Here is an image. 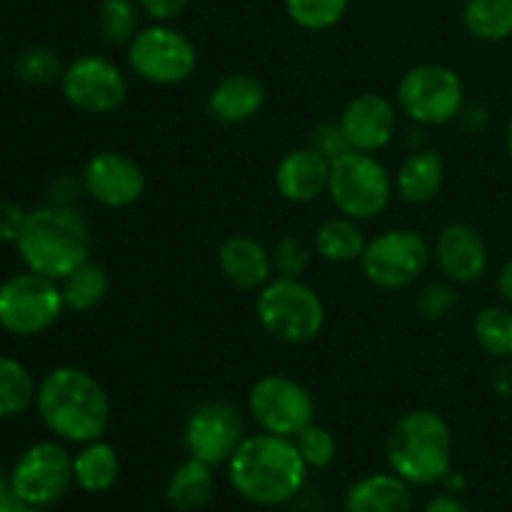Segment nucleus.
Instances as JSON below:
<instances>
[{
    "label": "nucleus",
    "mask_w": 512,
    "mask_h": 512,
    "mask_svg": "<svg viewBox=\"0 0 512 512\" xmlns=\"http://www.w3.org/2000/svg\"><path fill=\"white\" fill-rule=\"evenodd\" d=\"M35 410L50 435L73 445L100 440L110 423V400L88 370L60 365L38 383Z\"/></svg>",
    "instance_id": "obj_1"
},
{
    "label": "nucleus",
    "mask_w": 512,
    "mask_h": 512,
    "mask_svg": "<svg viewBox=\"0 0 512 512\" xmlns=\"http://www.w3.org/2000/svg\"><path fill=\"white\" fill-rule=\"evenodd\" d=\"M308 465L293 438L263 433L248 435L228 463V480L250 505L278 508L303 490Z\"/></svg>",
    "instance_id": "obj_2"
},
{
    "label": "nucleus",
    "mask_w": 512,
    "mask_h": 512,
    "mask_svg": "<svg viewBox=\"0 0 512 512\" xmlns=\"http://www.w3.org/2000/svg\"><path fill=\"white\" fill-rule=\"evenodd\" d=\"M25 268L63 280L90 255V228L75 205L48 203L33 208L15 243Z\"/></svg>",
    "instance_id": "obj_3"
},
{
    "label": "nucleus",
    "mask_w": 512,
    "mask_h": 512,
    "mask_svg": "<svg viewBox=\"0 0 512 512\" xmlns=\"http://www.w3.org/2000/svg\"><path fill=\"white\" fill-rule=\"evenodd\" d=\"M385 458L390 470L408 485L430 488L443 483L453 470V433L448 420L430 408L405 413L390 428Z\"/></svg>",
    "instance_id": "obj_4"
},
{
    "label": "nucleus",
    "mask_w": 512,
    "mask_h": 512,
    "mask_svg": "<svg viewBox=\"0 0 512 512\" xmlns=\"http://www.w3.org/2000/svg\"><path fill=\"white\" fill-rule=\"evenodd\" d=\"M255 315L270 338L285 345L310 343L325 325L320 295L300 278H273L260 288Z\"/></svg>",
    "instance_id": "obj_5"
},
{
    "label": "nucleus",
    "mask_w": 512,
    "mask_h": 512,
    "mask_svg": "<svg viewBox=\"0 0 512 512\" xmlns=\"http://www.w3.org/2000/svg\"><path fill=\"white\" fill-rule=\"evenodd\" d=\"M393 190L395 180L373 153L348 150L330 163L328 195L345 218H378L390 205Z\"/></svg>",
    "instance_id": "obj_6"
},
{
    "label": "nucleus",
    "mask_w": 512,
    "mask_h": 512,
    "mask_svg": "<svg viewBox=\"0 0 512 512\" xmlns=\"http://www.w3.org/2000/svg\"><path fill=\"white\" fill-rule=\"evenodd\" d=\"M65 303L58 280L25 268L0 283V328L15 338H30L53 328Z\"/></svg>",
    "instance_id": "obj_7"
},
{
    "label": "nucleus",
    "mask_w": 512,
    "mask_h": 512,
    "mask_svg": "<svg viewBox=\"0 0 512 512\" xmlns=\"http://www.w3.org/2000/svg\"><path fill=\"white\" fill-rule=\"evenodd\" d=\"M430 258H433V248L418 230L395 228L365 243L360 270L375 288L403 290L425 273Z\"/></svg>",
    "instance_id": "obj_8"
},
{
    "label": "nucleus",
    "mask_w": 512,
    "mask_h": 512,
    "mask_svg": "<svg viewBox=\"0 0 512 512\" xmlns=\"http://www.w3.org/2000/svg\"><path fill=\"white\" fill-rule=\"evenodd\" d=\"M398 105L420 125L453 123L465 105L463 80L448 65H413L398 83Z\"/></svg>",
    "instance_id": "obj_9"
},
{
    "label": "nucleus",
    "mask_w": 512,
    "mask_h": 512,
    "mask_svg": "<svg viewBox=\"0 0 512 512\" xmlns=\"http://www.w3.org/2000/svg\"><path fill=\"white\" fill-rule=\"evenodd\" d=\"M128 63L140 80L153 85H180L195 73L198 50L193 40L168 23L140 28L128 45Z\"/></svg>",
    "instance_id": "obj_10"
},
{
    "label": "nucleus",
    "mask_w": 512,
    "mask_h": 512,
    "mask_svg": "<svg viewBox=\"0 0 512 512\" xmlns=\"http://www.w3.org/2000/svg\"><path fill=\"white\" fill-rule=\"evenodd\" d=\"M8 478L13 493L30 508H50L75 485L73 455L55 440H40L18 455Z\"/></svg>",
    "instance_id": "obj_11"
},
{
    "label": "nucleus",
    "mask_w": 512,
    "mask_h": 512,
    "mask_svg": "<svg viewBox=\"0 0 512 512\" xmlns=\"http://www.w3.org/2000/svg\"><path fill=\"white\" fill-rule=\"evenodd\" d=\"M248 413L263 433L295 438L315 418L310 390L288 375H265L250 388Z\"/></svg>",
    "instance_id": "obj_12"
},
{
    "label": "nucleus",
    "mask_w": 512,
    "mask_h": 512,
    "mask_svg": "<svg viewBox=\"0 0 512 512\" xmlns=\"http://www.w3.org/2000/svg\"><path fill=\"white\" fill-rule=\"evenodd\" d=\"M245 438L243 415L225 400H205L190 410L185 420V450L190 458L203 460L210 468L228 465Z\"/></svg>",
    "instance_id": "obj_13"
},
{
    "label": "nucleus",
    "mask_w": 512,
    "mask_h": 512,
    "mask_svg": "<svg viewBox=\"0 0 512 512\" xmlns=\"http://www.w3.org/2000/svg\"><path fill=\"white\" fill-rule=\"evenodd\" d=\"M65 100L90 115H110L128 98V80L113 60L103 55H80L60 78Z\"/></svg>",
    "instance_id": "obj_14"
},
{
    "label": "nucleus",
    "mask_w": 512,
    "mask_h": 512,
    "mask_svg": "<svg viewBox=\"0 0 512 512\" xmlns=\"http://www.w3.org/2000/svg\"><path fill=\"white\" fill-rule=\"evenodd\" d=\"M83 188L105 208H128L145 193V173L140 163L118 150H100L85 163Z\"/></svg>",
    "instance_id": "obj_15"
},
{
    "label": "nucleus",
    "mask_w": 512,
    "mask_h": 512,
    "mask_svg": "<svg viewBox=\"0 0 512 512\" xmlns=\"http://www.w3.org/2000/svg\"><path fill=\"white\" fill-rule=\"evenodd\" d=\"M345 138H348L350 150L360 153H378L388 148L390 140L398 130V113L395 105L385 95L363 93L355 95L343 108L338 118Z\"/></svg>",
    "instance_id": "obj_16"
},
{
    "label": "nucleus",
    "mask_w": 512,
    "mask_h": 512,
    "mask_svg": "<svg viewBox=\"0 0 512 512\" xmlns=\"http://www.w3.org/2000/svg\"><path fill=\"white\" fill-rule=\"evenodd\" d=\"M440 273L455 285H473L488 273L490 255L483 235L468 223H450L433 245Z\"/></svg>",
    "instance_id": "obj_17"
},
{
    "label": "nucleus",
    "mask_w": 512,
    "mask_h": 512,
    "mask_svg": "<svg viewBox=\"0 0 512 512\" xmlns=\"http://www.w3.org/2000/svg\"><path fill=\"white\" fill-rule=\"evenodd\" d=\"M328 180L330 160L313 148L290 150L275 168V188L295 205H308L328 193Z\"/></svg>",
    "instance_id": "obj_18"
},
{
    "label": "nucleus",
    "mask_w": 512,
    "mask_h": 512,
    "mask_svg": "<svg viewBox=\"0 0 512 512\" xmlns=\"http://www.w3.org/2000/svg\"><path fill=\"white\" fill-rule=\"evenodd\" d=\"M218 268L238 290H260L273 280V255L253 235H228L218 245Z\"/></svg>",
    "instance_id": "obj_19"
},
{
    "label": "nucleus",
    "mask_w": 512,
    "mask_h": 512,
    "mask_svg": "<svg viewBox=\"0 0 512 512\" xmlns=\"http://www.w3.org/2000/svg\"><path fill=\"white\" fill-rule=\"evenodd\" d=\"M265 85L253 73H228L210 88L208 93V113L218 123L238 125L250 120L263 110Z\"/></svg>",
    "instance_id": "obj_20"
},
{
    "label": "nucleus",
    "mask_w": 512,
    "mask_h": 512,
    "mask_svg": "<svg viewBox=\"0 0 512 512\" xmlns=\"http://www.w3.org/2000/svg\"><path fill=\"white\" fill-rule=\"evenodd\" d=\"M410 488L393 470L365 475L345 493V512H413Z\"/></svg>",
    "instance_id": "obj_21"
},
{
    "label": "nucleus",
    "mask_w": 512,
    "mask_h": 512,
    "mask_svg": "<svg viewBox=\"0 0 512 512\" xmlns=\"http://www.w3.org/2000/svg\"><path fill=\"white\" fill-rule=\"evenodd\" d=\"M445 183V163L435 150H415L400 163L395 190L410 205H425L438 198Z\"/></svg>",
    "instance_id": "obj_22"
},
{
    "label": "nucleus",
    "mask_w": 512,
    "mask_h": 512,
    "mask_svg": "<svg viewBox=\"0 0 512 512\" xmlns=\"http://www.w3.org/2000/svg\"><path fill=\"white\" fill-rule=\"evenodd\" d=\"M215 468L203 460L188 458L170 473L165 498L180 512H195L210 503L215 493Z\"/></svg>",
    "instance_id": "obj_23"
},
{
    "label": "nucleus",
    "mask_w": 512,
    "mask_h": 512,
    "mask_svg": "<svg viewBox=\"0 0 512 512\" xmlns=\"http://www.w3.org/2000/svg\"><path fill=\"white\" fill-rule=\"evenodd\" d=\"M120 475V458L118 450L103 440H93L80 448L78 455H73V480L85 493H108Z\"/></svg>",
    "instance_id": "obj_24"
},
{
    "label": "nucleus",
    "mask_w": 512,
    "mask_h": 512,
    "mask_svg": "<svg viewBox=\"0 0 512 512\" xmlns=\"http://www.w3.org/2000/svg\"><path fill=\"white\" fill-rule=\"evenodd\" d=\"M315 250L328 263H353L360 260L365 250V238L358 228V220L345 218H328L315 230Z\"/></svg>",
    "instance_id": "obj_25"
},
{
    "label": "nucleus",
    "mask_w": 512,
    "mask_h": 512,
    "mask_svg": "<svg viewBox=\"0 0 512 512\" xmlns=\"http://www.w3.org/2000/svg\"><path fill=\"white\" fill-rule=\"evenodd\" d=\"M108 290V270L98 263H90V260H85L73 273L65 275L63 285H60L65 310H70V313H90L103 303Z\"/></svg>",
    "instance_id": "obj_26"
},
{
    "label": "nucleus",
    "mask_w": 512,
    "mask_h": 512,
    "mask_svg": "<svg viewBox=\"0 0 512 512\" xmlns=\"http://www.w3.org/2000/svg\"><path fill=\"white\" fill-rule=\"evenodd\" d=\"M463 23L473 38L500 43L512 35V0H465Z\"/></svg>",
    "instance_id": "obj_27"
},
{
    "label": "nucleus",
    "mask_w": 512,
    "mask_h": 512,
    "mask_svg": "<svg viewBox=\"0 0 512 512\" xmlns=\"http://www.w3.org/2000/svg\"><path fill=\"white\" fill-rule=\"evenodd\" d=\"M35 393L38 385L30 370L20 360L0 355V420L25 413L35 403Z\"/></svg>",
    "instance_id": "obj_28"
},
{
    "label": "nucleus",
    "mask_w": 512,
    "mask_h": 512,
    "mask_svg": "<svg viewBox=\"0 0 512 512\" xmlns=\"http://www.w3.org/2000/svg\"><path fill=\"white\" fill-rule=\"evenodd\" d=\"M478 348L495 360H512V308L488 305L473 320Z\"/></svg>",
    "instance_id": "obj_29"
},
{
    "label": "nucleus",
    "mask_w": 512,
    "mask_h": 512,
    "mask_svg": "<svg viewBox=\"0 0 512 512\" xmlns=\"http://www.w3.org/2000/svg\"><path fill=\"white\" fill-rule=\"evenodd\" d=\"M95 25L110 45H130L140 30L138 0H100Z\"/></svg>",
    "instance_id": "obj_30"
},
{
    "label": "nucleus",
    "mask_w": 512,
    "mask_h": 512,
    "mask_svg": "<svg viewBox=\"0 0 512 512\" xmlns=\"http://www.w3.org/2000/svg\"><path fill=\"white\" fill-rule=\"evenodd\" d=\"M350 0H285V13L303 30H330L343 20Z\"/></svg>",
    "instance_id": "obj_31"
},
{
    "label": "nucleus",
    "mask_w": 512,
    "mask_h": 512,
    "mask_svg": "<svg viewBox=\"0 0 512 512\" xmlns=\"http://www.w3.org/2000/svg\"><path fill=\"white\" fill-rule=\"evenodd\" d=\"M15 73L28 85H50L63 78L65 68L63 60L53 48L30 45V48L20 50V55L15 58Z\"/></svg>",
    "instance_id": "obj_32"
},
{
    "label": "nucleus",
    "mask_w": 512,
    "mask_h": 512,
    "mask_svg": "<svg viewBox=\"0 0 512 512\" xmlns=\"http://www.w3.org/2000/svg\"><path fill=\"white\" fill-rule=\"evenodd\" d=\"M295 445H298L300 458L305 460V465L313 470H325L335 463L338 458V440L330 433L328 428L318 423H310L295 435Z\"/></svg>",
    "instance_id": "obj_33"
},
{
    "label": "nucleus",
    "mask_w": 512,
    "mask_h": 512,
    "mask_svg": "<svg viewBox=\"0 0 512 512\" xmlns=\"http://www.w3.org/2000/svg\"><path fill=\"white\" fill-rule=\"evenodd\" d=\"M273 273L280 278H300L310 265V248L298 235H285L273 248Z\"/></svg>",
    "instance_id": "obj_34"
},
{
    "label": "nucleus",
    "mask_w": 512,
    "mask_h": 512,
    "mask_svg": "<svg viewBox=\"0 0 512 512\" xmlns=\"http://www.w3.org/2000/svg\"><path fill=\"white\" fill-rule=\"evenodd\" d=\"M458 305V293H455L453 285L448 283H430L425 285L418 293V300H415V308L423 315L425 320H443L448 318L450 313Z\"/></svg>",
    "instance_id": "obj_35"
},
{
    "label": "nucleus",
    "mask_w": 512,
    "mask_h": 512,
    "mask_svg": "<svg viewBox=\"0 0 512 512\" xmlns=\"http://www.w3.org/2000/svg\"><path fill=\"white\" fill-rule=\"evenodd\" d=\"M308 148H313L315 153L325 155V158L333 163L335 158L348 153L350 145L338 120H323V123H318L313 130H310Z\"/></svg>",
    "instance_id": "obj_36"
},
{
    "label": "nucleus",
    "mask_w": 512,
    "mask_h": 512,
    "mask_svg": "<svg viewBox=\"0 0 512 512\" xmlns=\"http://www.w3.org/2000/svg\"><path fill=\"white\" fill-rule=\"evenodd\" d=\"M25 218H28V213L20 205L0 200V243H18Z\"/></svg>",
    "instance_id": "obj_37"
},
{
    "label": "nucleus",
    "mask_w": 512,
    "mask_h": 512,
    "mask_svg": "<svg viewBox=\"0 0 512 512\" xmlns=\"http://www.w3.org/2000/svg\"><path fill=\"white\" fill-rule=\"evenodd\" d=\"M190 0H138L140 10L155 23H173L175 18L185 13Z\"/></svg>",
    "instance_id": "obj_38"
},
{
    "label": "nucleus",
    "mask_w": 512,
    "mask_h": 512,
    "mask_svg": "<svg viewBox=\"0 0 512 512\" xmlns=\"http://www.w3.org/2000/svg\"><path fill=\"white\" fill-rule=\"evenodd\" d=\"M83 188V178H73V175H60L48 190V198L50 203H58V205H73V200L78 198V193Z\"/></svg>",
    "instance_id": "obj_39"
},
{
    "label": "nucleus",
    "mask_w": 512,
    "mask_h": 512,
    "mask_svg": "<svg viewBox=\"0 0 512 512\" xmlns=\"http://www.w3.org/2000/svg\"><path fill=\"white\" fill-rule=\"evenodd\" d=\"M455 120H458L465 130H470V133H483L490 123V110L485 108V105L470 103L463 105V110H460Z\"/></svg>",
    "instance_id": "obj_40"
},
{
    "label": "nucleus",
    "mask_w": 512,
    "mask_h": 512,
    "mask_svg": "<svg viewBox=\"0 0 512 512\" xmlns=\"http://www.w3.org/2000/svg\"><path fill=\"white\" fill-rule=\"evenodd\" d=\"M423 512H470L468 505L453 493H443V495H435V498L428 500Z\"/></svg>",
    "instance_id": "obj_41"
},
{
    "label": "nucleus",
    "mask_w": 512,
    "mask_h": 512,
    "mask_svg": "<svg viewBox=\"0 0 512 512\" xmlns=\"http://www.w3.org/2000/svg\"><path fill=\"white\" fill-rule=\"evenodd\" d=\"M495 288H498L500 298L512 308V258L505 260L503 268L498 270V278H495Z\"/></svg>",
    "instance_id": "obj_42"
},
{
    "label": "nucleus",
    "mask_w": 512,
    "mask_h": 512,
    "mask_svg": "<svg viewBox=\"0 0 512 512\" xmlns=\"http://www.w3.org/2000/svg\"><path fill=\"white\" fill-rule=\"evenodd\" d=\"M28 510H30V505L25 503L23 498H18L10 485L3 490V493H0V512H28Z\"/></svg>",
    "instance_id": "obj_43"
},
{
    "label": "nucleus",
    "mask_w": 512,
    "mask_h": 512,
    "mask_svg": "<svg viewBox=\"0 0 512 512\" xmlns=\"http://www.w3.org/2000/svg\"><path fill=\"white\" fill-rule=\"evenodd\" d=\"M505 148H508V155L512 160V120L508 123V130H505Z\"/></svg>",
    "instance_id": "obj_44"
},
{
    "label": "nucleus",
    "mask_w": 512,
    "mask_h": 512,
    "mask_svg": "<svg viewBox=\"0 0 512 512\" xmlns=\"http://www.w3.org/2000/svg\"><path fill=\"white\" fill-rule=\"evenodd\" d=\"M10 485V478H8V473H5L3 470V465H0V493H3L5 488H8Z\"/></svg>",
    "instance_id": "obj_45"
},
{
    "label": "nucleus",
    "mask_w": 512,
    "mask_h": 512,
    "mask_svg": "<svg viewBox=\"0 0 512 512\" xmlns=\"http://www.w3.org/2000/svg\"><path fill=\"white\" fill-rule=\"evenodd\" d=\"M28 512H48V508H30Z\"/></svg>",
    "instance_id": "obj_46"
}]
</instances>
